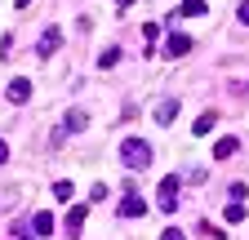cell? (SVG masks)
Returning <instances> with one entry per match:
<instances>
[{
	"instance_id": "cell-1",
	"label": "cell",
	"mask_w": 249,
	"mask_h": 240,
	"mask_svg": "<svg viewBox=\"0 0 249 240\" xmlns=\"http://www.w3.org/2000/svg\"><path fill=\"white\" fill-rule=\"evenodd\" d=\"M120 160L138 173V169H147V165H151V147H147L142 138H124V147H120Z\"/></svg>"
},
{
	"instance_id": "cell-2",
	"label": "cell",
	"mask_w": 249,
	"mask_h": 240,
	"mask_svg": "<svg viewBox=\"0 0 249 240\" xmlns=\"http://www.w3.org/2000/svg\"><path fill=\"white\" fill-rule=\"evenodd\" d=\"M156 200H160L165 214H174V209H178V173H165V183L156 187Z\"/></svg>"
},
{
	"instance_id": "cell-3",
	"label": "cell",
	"mask_w": 249,
	"mask_h": 240,
	"mask_svg": "<svg viewBox=\"0 0 249 240\" xmlns=\"http://www.w3.org/2000/svg\"><path fill=\"white\" fill-rule=\"evenodd\" d=\"M85 214H89L85 205H71V209H67V240H80V227H85Z\"/></svg>"
},
{
	"instance_id": "cell-4",
	"label": "cell",
	"mask_w": 249,
	"mask_h": 240,
	"mask_svg": "<svg viewBox=\"0 0 249 240\" xmlns=\"http://www.w3.org/2000/svg\"><path fill=\"white\" fill-rule=\"evenodd\" d=\"M5 94H9V103H27V98H31V80H27V76H14Z\"/></svg>"
},
{
	"instance_id": "cell-5",
	"label": "cell",
	"mask_w": 249,
	"mask_h": 240,
	"mask_svg": "<svg viewBox=\"0 0 249 240\" xmlns=\"http://www.w3.org/2000/svg\"><path fill=\"white\" fill-rule=\"evenodd\" d=\"M120 214H124V218H142V214H147V205H142L134 191H124V200H120Z\"/></svg>"
},
{
	"instance_id": "cell-6",
	"label": "cell",
	"mask_w": 249,
	"mask_h": 240,
	"mask_svg": "<svg viewBox=\"0 0 249 240\" xmlns=\"http://www.w3.org/2000/svg\"><path fill=\"white\" fill-rule=\"evenodd\" d=\"M58 45H62V36H58V27H49V32L40 36V45H36V53H40V58H53V49H58Z\"/></svg>"
},
{
	"instance_id": "cell-7",
	"label": "cell",
	"mask_w": 249,
	"mask_h": 240,
	"mask_svg": "<svg viewBox=\"0 0 249 240\" xmlns=\"http://www.w3.org/2000/svg\"><path fill=\"white\" fill-rule=\"evenodd\" d=\"M187 49H192V36H182V32H174V36H169V45H165V53H169V58H182Z\"/></svg>"
},
{
	"instance_id": "cell-8",
	"label": "cell",
	"mask_w": 249,
	"mask_h": 240,
	"mask_svg": "<svg viewBox=\"0 0 249 240\" xmlns=\"http://www.w3.org/2000/svg\"><path fill=\"white\" fill-rule=\"evenodd\" d=\"M49 231H53V214H49V209H40V214L31 218V236H49Z\"/></svg>"
},
{
	"instance_id": "cell-9",
	"label": "cell",
	"mask_w": 249,
	"mask_h": 240,
	"mask_svg": "<svg viewBox=\"0 0 249 240\" xmlns=\"http://www.w3.org/2000/svg\"><path fill=\"white\" fill-rule=\"evenodd\" d=\"M85 125H89V116H85V111L76 107V111H67V125H62V134H80Z\"/></svg>"
},
{
	"instance_id": "cell-10",
	"label": "cell",
	"mask_w": 249,
	"mask_h": 240,
	"mask_svg": "<svg viewBox=\"0 0 249 240\" xmlns=\"http://www.w3.org/2000/svg\"><path fill=\"white\" fill-rule=\"evenodd\" d=\"M174 116H178V103L174 98H165L160 107H156V120H160V125H174Z\"/></svg>"
},
{
	"instance_id": "cell-11",
	"label": "cell",
	"mask_w": 249,
	"mask_h": 240,
	"mask_svg": "<svg viewBox=\"0 0 249 240\" xmlns=\"http://www.w3.org/2000/svg\"><path fill=\"white\" fill-rule=\"evenodd\" d=\"M231 152H236V138H218L213 142V160H227Z\"/></svg>"
},
{
	"instance_id": "cell-12",
	"label": "cell",
	"mask_w": 249,
	"mask_h": 240,
	"mask_svg": "<svg viewBox=\"0 0 249 240\" xmlns=\"http://www.w3.org/2000/svg\"><path fill=\"white\" fill-rule=\"evenodd\" d=\"M213 120H218L213 111H205V116H196V125H192V134H196V138H200V134H209V129H213Z\"/></svg>"
},
{
	"instance_id": "cell-13",
	"label": "cell",
	"mask_w": 249,
	"mask_h": 240,
	"mask_svg": "<svg viewBox=\"0 0 249 240\" xmlns=\"http://www.w3.org/2000/svg\"><path fill=\"white\" fill-rule=\"evenodd\" d=\"M178 14H182V18H192V14H205V0H182V5H178Z\"/></svg>"
},
{
	"instance_id": "cell-14",
	"label": "cell",
	"mask_w": 249,
	"mask_h": 240,
	"mask_svg": "<svg viewBox=\"0 0 249 240\" xmlns=\"http://www.w3.org/2000/svg\"><path fill=\"white\" fill-rule=\"evenodd\" d=\"M53 196L58 200H71V183H67V178H58V183H53Z\"/></svg>"
},
{
	"instance_id": "cell-15",
	"label": "cell",
	"mask_w": 249,
	"mask_h": 240,
	"mask_svg": "<svg viewBox=\"0 0 249 240\" xmlns=\"http://www.w3.org/2000/svg\"><path fill=\"white\" fill-rule=\"evenodd\" d=\"M120 63V49H103V58H98V67H116Z\"/></svg>"
},
{
	"instance_id": "cell-16",
	"label": "cell",
	"mask_w": 249,
	"mask_h": 240,
	"mask_svg": "<svg viewBox=\"0 0 249 240\" xmlns=\"http://www.w3.org/2000/svg\"><path fill=\"white\" fill-rule=\"evenodd\" d=\"M240 22L249 27V0H240Z\"/></svg>"
},
{
	"instance_id": "cell-17",
	"label": "cell",
	"mask_w": 249,
	"mask_h": 240,
	"mask_svg": "<svg viewBox=\"0 0 249 240\" xmlns=\"http://www.w3.org/2000/svg\"><path fill=\"white\" fill-rule=\"evenodd\" d=\"M160 240H182V231H174V227H169V231H165Z\"/></svg>"
},
{
	"instance_id": "cell-18",
	"label": "cell",
	"mask_w": 249,
	"mask_h": 240,
	"mask_svg": "<svg viewBox=\"0 0 249 240\" xmlns=\"http://www.w3.org/2000/svg\"><path fill=\"white\" fill-rule=\"evenodd\" d=\"M9 160V147H5V138H0V165H5Z\"/></svg>"
},
{
	"instance_id": "cell-19",
	"label": "cell",
	"mask_w": 249,
	"mask_h": 240,
	"mask_svg": "<svg viewBox=\"0 0 249 240\" xmlns=\"http://www.w3.org/2000/svg\"><path fill=\"white\" fill-rule=\"evenodd\" d=\"M14 5H18V9H27V5H31V0H14Z\"/></svg>"
},
{
	"instance_id": "cell-20",
	"label": "cell",
	"mask_w": 249,
	"mask_h": 240,
	"mask_svg": "<svg viewBox=\"0 0 249 240\" xmlns=\"http://www.w3.org/2000/svg\"><path fill=\"white\" fill-rule=\"evenodd\" d=\"M116 5H134V0H116Z\"/></svg>"
},
{
	"instance_id": "cell-21",
	"label": "cell",
	"mask_w": 249,
	"mask_h": 240,
	"mask_svg": "<svg viewBox=\"0 0 249 240\" xmlns=\"http://www.w3.org/2000/svg\"><path fill=\"white\" fill-rule=\"evenodd\" d=\"M22 240H31V236H22Z\"/></svg>"
}]
</instances>
